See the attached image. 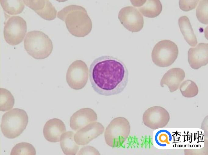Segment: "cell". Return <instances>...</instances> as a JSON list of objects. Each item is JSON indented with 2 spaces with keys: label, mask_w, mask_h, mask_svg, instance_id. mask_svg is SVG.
Segmentation results:
<instances>
[{
  "label": "cell",
  "mask_w": 208,
  "mask_h": 155,
  "mask_svg": "<svg viewBox=\"0 0 208 155\" xmlns=\"http://www.w3.org/2000/svg\"><path fill=\"white\" fill-rule=\"evenodd\" d=\"M88 78V69L87 65L81 60L73 62L67 70L66 79L69 86L75 90L83 88Z\"/></svg>",
  "instance_id": "8"
},
{
  "label": "cell",
  "mask_w": 208,
  "mask_h": 155,
  "mask_svg": "<svg viewBox=\"0 0 208 155\" xmlns=\"http://www.w3.org/2000/svg\"><path fill=\"white\" fill-rule=\"evenodd\" d=\"M179 27L186 41L191 46H195L197 43L189 19L186 16L181 17L178 19Z\"/></svg>",
  "instance_id": "19"
},
{
  "label": "cell",
  "mask_w": 208,
  "mask_h": 155,
  "mask_svg": "<svg viewBox=\"0 0 208 155\" xmlns=\"http://www.w3.org/2000/svg\"><path fill=\"white\" fill-rule=\"evenodd\" d=\"M74 133L72 131L65 132L60 138L61 148L65 154L75 155L78 152L79 147L74 140Z\"/></svg>",
  "instance_id": "18"
},
{
  "label": "cell",
  "mask_w": 208,
  "mask_h": 155,
  "mask_svg": "<svg viewBox=\"0 0 208 155\" xmlns=\"http://www.w3.org/2000/svg\"><path fill=\"white\" fill-rule=\"evenodd\" d=\"M180 90L184 96L191 98L196 96L198 93V89L195 83L190 80L184 81L181 84Z\"/></svg>",
  "instance_id": "23"
},
{
  "label": "cell",
  "mask_w": 208,
  "mask_h": 155,
  "mask_svg": "<svg viewBox=\"0 0 208 155\" xmlns=\"http://www.w3.org/2000/svg\"><path fill=\"white\" fill-rule=\"evenodd\" d=\"M0 2L4 11L11 15L21 13L25 7L22 0H0Z\"/></svg>",
  "instance_id": "20"
},
{
  "label": "cell",
  "mask_w": 208,
  "mask_h": 155,
  "mask_svg": "<svg viewBox=\"0 0 208 155\" xmlns=\"http://www.w3.org/2000/svg\"><path fill=\"white\" fill-rule=\"evenodd\" d=\"M24 46L28 54L37 59L46 58L53 50L51 39L47 35L39 31L27 32L24 38Z\"/></svg>",
  "instance_id": "3"
},
{
  "label": "cell",
  "mask_w": 208,
  "mask_h": 155,
  "mask_svg": "<svg viewBox=\"0 0 208 155\" xmlns=\"http://www.w3.org/2000/svg\"><path fill=\"white\" fill-rule=\"evenodd\" d=\"M208 0H200L196 9L197 18L201 23L207 24Z\"/></svg>",
  "instance_id": "24"
},
{
  "label": "cell",
  "mask_w": 208,
  "mask_h": 155,
  "mask_svg": "<svg viewBox=\"0 0 208 155\" xmlns=\"http://www.w3.org/2000/svg\"><path fill=\"white\" fill-rule=\"evenodd\" d=\"M28 122V117L23 110L14 108L2 116L0 127L2 132L6 137L13 139L22 134Z\"/></svg>",
  "instance_id": "4"
},
{
  "label": "cell",
  "mask_w": 208,
  "mask_h": 155,
  "mask_svg": "<svg viewBox=\"0 0 208 155\" xmlns=\"http://www.w3.org/2000/svg\"><path fill=\"white\" fill-rule=\"evenodd\" d=\"M36 154V150L33 146L26 142H20L16 144L12 148L10 153L11 155H35Z\"/></svg>",
  "instance_id": "22"
},
{
  "label": "cell",
  "mask_w": 208,
  "mask_h": 155,
  "mask_svg": "<svg viewBox=\"0 0 208 155\" xmlns=\"http://www.w3.org/2000/svg\"><path fill=\"white\" fill-rule=\"evenodd\" d=\"M95 112L90 108L81 109L74 113L70 120V126L74 131L80 129L88 124L97 120Z\"/></svg>",
  "instance_id": "12"
},
{
  "label": "cell",
  "mask_w": 208,
  "mask_h": 155,
  "mask_svg": "<svg viewBox=\"0 0 208 155\" xmlns=\"http://www.w3.org/2000/svg\"><path fill=\"white\" fill-rule=\"evenodd\" d=\"M131 126L129 121L123 117L114 118L106 127L104 133L105 142L112 148H119L129 135Z\"/></svg>",
  "instance_id": "5"
},
{
  "label": "cell",
  "mask_w": 208,
  "mask_h": 155,
  "mask_svg": "<svg viewBox=\"0 0 208 155\" xmlns=\"http://www.w3.org/2000/svg\"><path fill=\"white\" fill-rule=\"evenodd\" d=\"M167 113L163 108L159 106L150 107L146 110L143 116V120L147 126L153 129L162 125V117Z\"/></svg>",
  "instance_id": "16"
},
{
  "label": "cell",
  "mask_w": 208,
  "mask_h": 155,
  "mask_svg": "<svg viewBox=\"0 0 208 155\" xmlns=\"http://www.w3.org/2000/svg\"><path fill=\"white\" fill-rule=\"evenodd\" d=\"M156 138V141L160 144H163L165 143H167L168 144H170V142L168 141V136L164 132H161L157 134Z\"/></svg>",
  "instance_id": "27"
},
{
  "label": "cell",
  "mask_w": 208,
  "mask_h": 155,
  "mask_svg": "<svg viewBox=\"0 0 208 155\" xmlns=\"http://www.w3.org/2000/svg\"><path fill=\"white\" fill-rule=\"evenodd\" d=\"M66 127L60 120L53 118L48 120L45 124L43 133L48 141L52 142H59L62 135L66 132Z\"/></svg>",
  "instance_id": "14"
},
{
  "label": "cell",
  "mask_w": 208,
  "mask_h": 155,
  "mask_svg": "<svg viewBox=\"0 0 208 155\" xmlns=\"http://www.w3.org/2000/svg\"><path fill=\"white\" fill-rule=\"evenodd\" d=\"M188 61L191 67L197 69L208 63V44L200 43L188 52Z\"/></svg>",
  "instance_id": "11"
},
{
  "label": "cell",
  "mask_w": 208,
  "mask_h": 155,
  "mask_svg": "<svg viewBox=\"0 0 208 155\" xmlns=\"http://www.w3.org/2000/svg\"><path fill=\"white\" fill-rule=\"evenodd\" d=\"M118 18L123 26L132 32L139 31L143 28V16L135 7L130 6L122 8L119 12Z\"/></svg>",
  "instance_id": "9"
},
{
  "label": "cell",
  "mask_w": 208,
  "mask_h": 155,
  "mask_svg": "<svg viewBox=\"0 0 208 155\" xmlns=\"http://www.w3.org/2000/svg\"><path fill=\"white\" fill-rule=\"evenodd\" d=\"M178 50L177 45L169 40H163L157 43L152 50L151 57L153 62L162 67L171 65L178 57Z\"/></svg>",
  "instance_id": "6"
},
{
  "label": "cell",
  "mask_w": 208,
  "mask_h": 155,
  "mask_svg": "<svg viewBox=\"0 0 208 155\" xmlns=\"http://www.w3.org/2000/svg\"><path fill=\"white\" fill-rule=\"evenodd\" d=\"M131 1L132 5L138 8L142 14L146 17H156L162 11V5L159 0H132Z\"/></svg>",
  "instance_id": "15"
},
{
  "label": "cell",
  "mask_w": 208,
  "mask_h": 155,
  "mask_svg": "<svg viewBox=\"0 0 208 155\" xmlns=\"http://www.w3.org/2000/svg\"><path fill=\"white\" fill-rule=\"evenodd\" d=\"M4 36L9 44L18 45L23 40L27 31L26 21L18 16L10 17L5 23Z\"/></svg>",
  "instance_id": "7"
},
{
  "label": "cell",
  "mask_w": 208,
  "mask_h": 155,
  "mask_svg": "<svg viewBox=\"0 0 208 155\" xmlns=\"http://www.w3.org/2000/svg\"><path fill=\"white\" fill-rule=\"evenodd\" d=\"M185 77L184 71L180 68H173L169 69L163 76L160 85L163 87L167 85L171 92L176 90Z\"/></svg>",
  "instance_id": "17"
},
{
  "label": "cell",
  "mask_w": 208,
  "mask_h": 155,
  "mask_svg": "<svg viewBox=\"0 0 208 155\" xmlns=\"http://www.w3.org/2000/svg\"><path fill=\"white\" fill-rule=\"evenodd\" d=\"M57 17L64 21L69 32L77 37H84L91 31L92 23L87 11L76 5L67 6L57 13Z\"/></svg>",
  "instance_id": "2"
},
{
  "label": "cell",
  "mask_w": 208,
  "mask_h": 155,
  "mask_svg": "<svg viewBox=\"0 0 208 155\" xmlns=\"http://www.w3.org/2000/svg\"><path fill=\"white\" fill-rule=\"evenodd\" d=\"M24 3L44 19L52 20L56 17L57 11L48 0H24Z\"/></svg>",
  "instance_id": "13"
},
{
  "label": "cell",
  "mask_w": 208,
  "mask_h": 155,
  "mask_svg": "<svg viewBox=\"0 0 208 155\" xmlns=\"http://www.w3.org/2000/svg\"><path fill=\"white\" fill-rule=\"evenodd\" d=\"M77 154L99 155L100 154L98 151L94 147L90 146H87L82 148Z\"/></svg>",
  "instance_id": "26"
},
{
  "label": "cell",
  "mask_w": 208,
  "mask_h": 155,
  "mask_svg": "<svg viewBox=\"0 0 208 155\" xmlns=\"http://www.w3.org/2000/svg\"><path fill=\"white\" fill-rule=\"evenodd\" d=\"M104 127L100 123L96 121L91 123L83 127L74 134L75 142L79 145H85L102 134Z\"/></svg>",
  "instance_id": "10"
},
{
  "label": "cell",
  "mask_w": 208,
  "mask_h": 155,
  "mask_svg": "<svg viewBox=\"0 0 208 155\" xmlns=\"http://www.w3.org/2000/svg\"><path fill=\"white\" fill-rule=\"evenodd\" d=\"M89 73L92 88L101 95L121 93L128 81V72L125 64L112 56H103L95 59L90 66Z\"/></svg>",
  "instance_id": "1"
},
{
  "label": "cell",
  "mask_w": 208,
  "mask_h": 155,
  "mask_svg": "<svg viewBox=\"0 0 208 155\" xmlns=\"http://www.w3.org/2000/svg\"><path fill=\"white\" fill-rule=\"evenodd\" d=\"M0 110L5 112L12 109L14 104V98L7 89H0Z\"/></svg>",
  "instance_id": "21"
},
{
  "label": "cell",
  "mask_w": 208,
  "mask_h": 155,
  "mask_svg": "<svg viewBox=\"0 0 208 155\" xmlns=\"http://www.w3.org/2000/svg\"><path fill=\"white\" fill-rule=\"evenodd\" d=\"M199 1L179 0V6L180 9L184 11H188L195 8Z\"/></svg>",
  "instance_id": "25"
}]
</instances>
